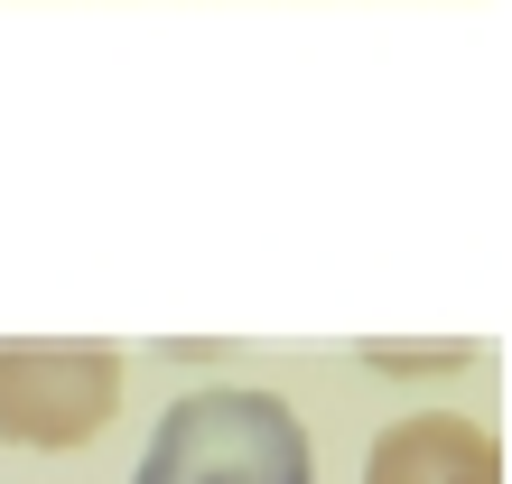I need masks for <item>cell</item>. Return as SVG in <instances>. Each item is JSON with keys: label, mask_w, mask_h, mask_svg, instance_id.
Wrapping results in <instances>:
<instances>
[{"label": "cell", "mask_w": 512, "mask_h": 484, "mask_svg": "<svg viewBox=\"0 0 512 484\" xmlns=\"http://www.w3.org/2000/svg\"><path fill=\"white\" fill-rule=\"evenodd\" d=\"M122 410V345H0V438L84 447Z\"/></svg>", "instance_id": "obj_2"}, {"label": "cell", "mask_w": 512, "mask_h": 484, "mask_svg": "<svg viewBox=\"0 0 512 484\" xmlns=\"http://www.w3.org/2000/svg\"><path fill=\"white\" fill-rule=\"evenodd\" d=\"M131 484H317V447L280 391L224 382L159 410Z\"/></svg>", "instance_id": "obj_1"}, {"label": "cell", "mask_w": 512, "mask_h": 484, "mask_svg": "<svg viewBox=\"0 0 512 484\" xmlns=\"http://www.w3.org/2000/svg\"><path fill=\"white\" fill-rule=\"evenodd\" d=\"M364 484H503V438L457 410H410L373 438Z\"/></svg>", "instance_id": "obj_3"}]
</instances>
